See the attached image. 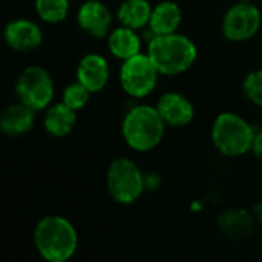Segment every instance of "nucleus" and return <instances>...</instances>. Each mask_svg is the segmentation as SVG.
<instances>
[{
	"instance_id": "nucleus-7",
	"label": "nucleus",
	"mask_w": 262,
	"mask_h": 262,
	"mask_svg": "<svg viewBox=\"0 0 262 262\" xmlns=\"http://www.w3.org/2000/svg\"><path fill=\"white\" fill-rule=\"evenodd\" d=\"M17 96L31 110L45 108L54 96V83L47 70L28 67L17 80Z\"/></svg>"
},
{
	"instance_id": "nucleus-21",
	"label": "nucleus",
	"mask_w": 262,
	"mask_h": 262,
	"mask_svg": "<svg viewBox=\"0 0 262 262\" xmlns=\"http://www.w3.org/2000/svg\"><path fill=\"white\" fill-rule=\"evenodd\" d=\"M245 96L257 106H262V70L250 73L244 80Z\"/></svg>"
},
{
	"instance_id": "nucleus-22",
	"label": "nucleus",
	"mask_w": 262,
	"mask_h": 262,
	"mask_svg": "<svg viewBox=\"0 0 262 262\" xmlns=\"http://www.w3.org/2000/svg\"><path fill=\"white\" fill-rule=\"evenodd\" d=\"M251 150H253L254 156L262 161V131H259V133H254V139H253Z\"/></svg>"
},
{
	"instance_id": "nucleus-11",
	"label": "nucleus",
	"mask_w": 262,
	"mask_h": 262,
	"mask_svg": "<svg viewBox=\"0 0 262 262\" xmlns=\"http://www.w3.org/2000/svg\"><path fill=\"white\" fill-rule=\"evenodd\" d=\"M110 77L106 60L99 54L85 56L77 67V82H80L90 93L100 91Z\"/></svg>"
},
{
	"instance_id": "nucleus-4",
	"label": "nucleus",
	"mask_w": 262,
	"mask_h": 262,
	"mask_svg": "<svg viewBox=\"0 0 262 262\" xmlns=\"http://www.w3.org/2000/svg\"><path fill=\"white\" fill-rule=\"evenodd\" d=\"M211 139L222 155L237 158L251 150L254 131L241 116L234 113H222L213 123Z\"/></svg>"
},
{
	"instance_id": "nucleus-17",
	"label": "nucleus",
	"mask_w": 262,
	"mask_h": 262,
	"mask_svg": "<svg viewBox=\"0 0 262 262\" xmlns=\"http://www.w3.org/2000/svg\"><path fill=\"white\" fill-rule=\"evenodd\" d=\"M219 228L231 239H244L253 231V219L245 210L233 208L221 214Z\"/></svg>"
},
{
	"instance_id": "nucleus-14",
	"label": "nucleus",
	"mask_w": 262,
	"mask_h": 262,
	"mask_svg": "<svg viewBox=\"0 0 262 262\" xmlns=\"http://www.w3.org/2000/svg\"><path fill=\"white\" fill-rule=\"evenodd\" d=\"M181 20H182L181 8L174 2H162L153 8L148 25L153 36H167L178 31Z\"/></svg>"
},
{
	"instance_id": "nucleus-16",
	"label": "nucleus",
	"mask_w": 262,
	"mask_h": 262,
	"mask_svg": "<svg viewBox=\"0 0 262 262\" xmlns=\"http://www.w3.org/2000/svg\"><path fill=\"white\" fill-rule=\"evenodd\" d=\"M108 48L117 59L126 60L141 53V39L136 30L119 27L110 33Z\"/></svg>"
},
{
	"instance_id": "nucleus-1",
	"label": "nucleus",
	"mask_w": 262,
	"mask_h": 262,
	"mask_svg": "<svg viewBox=\"0 0 262 262\" xmlns=\"http://www.w3.org/2000/svg\"><path fill=\"white\" fill-rule=\"evenodd\" d=\"M148 56L158 71L165 76H174L187 71L196 60V45L182 34L155 36L148 43Z\"/></svg>"
},
{
	"instance_id": "nucleus-20",
	"label": "nucleus",
	"mask_w": 262,
	"mask_h": 262,
	"mask_svg": "<svg viewBox=\"0 0 262 262\" xmlns=\"http://www.w3.org/2000/svg\"><path fill=\"white\" fill-rule=\"evenodd\" d=\"M90 94L91 93L80 82L71 83L63 91V103L68 105L70 108H73L74 111L80 110V108H83L88 103Z\"/></svg>"
},
{
	"instance_id": "nucleus-9",
	"label": "nucleus",
	"mask_w": 262,
	"mask_h": 262,
	"mask_svg": "<svg viewBox=\"0 0 262 262\" xmlns=\"http://www.w3.org/2000/svg\"><path fill=\"white\" fill-rule=\"evenodd\" d=\"M156 110L162 120L171 126H184L194 117V106L185 96L179 93H165L159 99Z\"/></svg>"
},
{
	"instance_id": "nucleus-6",
	"label": "nucleus",
	"mask_w": 262,
	"mask_h": 262,
	"mask_svg": "<svg viewBox=\"0 0 262 262\" xmlns=\"http://www.w3.org/2000/svg\"><path fill=\"white\" fill-rule=\"evenodd\" d=\"M159 71L148 54H136L123 60L120 68L122 88L133 97L148 96L158 83Z\"/></svg>"
},
{
	"instance_id": "nucleus-23",
	"label": "nucleus",
	"mask_w": 262,
	"mask_h": 262,
	"mask_svg": "<svg viewBox=\"0 0 262 262\" xmlns=\"http://www.w3.org/2000/svg\"><path fill=\"white\" fill-rule=\"evenodd\" d=\"M239 2H253V0H239Z\"/></svg>"
},
{
	"instance_id": "nucleus-3",
	"label": "nucleus",
	"mask_w": 262,
	"mask_h": 262,
	"mask_svg": "<svg viewBox=\"0 0 262 262\" xmlns=\"http://www.w3.org/2000/svg\"><path fill=\"white\" fill-rule=\"evenodd\" d=\"M34 241L39 253L50 262L70 259L77 247L74 227L60 216L43 217L36 227Z\"/></svg>"
},
{
	"instance_id": "nucleus-8",
	"label": "nucleus",
	"mask_w": 262,
	"mask_h": 262,
	"mask_svg": "<svg viewBox=\"0 0 262 262\" xmlns=\"http://www.w3.org/2000/svg\"><path fill=\"white\" fill-rule=\"evenodd\" d=\"M260 28V13L251 2H239L233 5L222 22L224 36L231 42H244L251 39Z\"/></svg>"
},
{
	"instance_id": "nucleus-15",
	"label": "nucleus",
	"mask_w": 262,
	"mask_h": 262,
	"mask_svg": "<svg viewBox=\"0 0 262 262\" xmlns=\"http://www.w3.org/2000/svg\"><path fill=\"white\" fill-rule=\"evenodd\" d=\"M153 8L148 0H125L117 10V17L122 27L141 30L150 24Z\"/></svg>"
},
{
	"instance_id": "nucleus-5",
	"label": "nucleus",
	"mask_w": 262,
	"mask_h": 262,
	"mask_svg": "<svg viewBox=\"0 0 262 262\" xmlns=\"http://www.w3.org/2000/svg\"><path fill=\"white\" fill-rule=\"evenodd\" d=\"M106 185L110 194L122 204L135 202L144 191V174L138 165L125 158L116 159L106 173Z\"/></svg>"
},
{
	"instance_id": "nucleus-24",
	"label": "nucleus",
	"mask_w": 262,
	"mask_h": 262,
	"mask_svg": "<svg viewBox=\"0 0 262 262\" xmlns=\"http://www.w3.org/2000/svg\"><path fill=\"white\" fill-rule=\"evenodd\" d=\"M56 262H68V259H65V260H56Z\"/></svg>"
},
{
	"instance_id": "nucleus-10",
	"label": "nucleus",
	"mask_w": 262,
	"mask_h": 262,
	"mask_svg": "<svg viewBox=\"0 0 262 262\" xmlns=\"http://www.w3.org/2000/svg\"><path fill=\"white\" fill-rule=\"evenodd\" d=\"M79 27L94 37H105L111 27V13L99 0L85 2L77 14Z\"/></svg>"
},
{
	"instance_id": "nucleus-12",
	"label": "nucleus",
	"mask_w": 262,
	"mask_h": 262,
	"mask_svg": "<svg viewBox=\"0 0 262 262\" xmlns=\"http://www.w3.org/2000/svg\"><path fill=\"white\" fill-rule=\"evenodd\" d=\"M5 40L17 51H33L42 42V31L34 22L20 19L8 24L5 28Z\"/></svg>"
},
{
	"instance_id": "nucleus-18",
	"label": "nucleus",
	"mask_w": 262,
	"mask_h": 262,
	"mask_svg": "<svg viewBox=\"0 0 262 262\" xmlns=\"http://www.w3.org/2000/svg\"><path fill=\"white\" fill-rule=\"evenodd\" d=\"M76 125V113L68 105L57 103L51 106L45 116V128L53 136H65Z\"/></svg>"
},
{
	"instance_id": "nucleus-19",
	"label": "nucleus",
	"mask_w": 262,
	"mask_h": 262,
	"mask_svg": "<svg viewBox=\"0 0 262 262\" xmlns=\"http://www.w3.org/2000/svg\"><path fill=\"white\" fill-rule=\"evenodd\" d=\"M36 10L45 22L57 24L67 17L70 4L68 0H36Z\"/></svg>"
},
{
	"instance_id": "nucleus-2",
	"label": "nucleus",
	"mask_w": 262,
	"mask_h": 262,
	"mask_svg": "<svg viewBox=\"0 0 262 262\" xmlns=\"http://www.w3.org/2000/svg\"><path fill=\"white\" fill-rule=\"evenodd\" d=\"M165 122L156 108L138 105L123 119L122 133L126 144L138 151H150L159 145L164 138Z\"/></svg>"
},
{
	"instance_id": "nucleus-13",
	"label": "nucleus",
	"mask_w": 262,
	"mask_h": 262,
	"mask_svg": "<svg viewBox=\"0 0 262 262\" xmlns=\"http://www.w3.org/2000/svg\"><path fill=\"white\" fill-rule=\"evenodd\" d=\"M34 110L27 106L25 103H14L5 108L0 113V129L5 135L19 136L25 135L33 128L34 123Z\"/></svg>"
}]
</instances>
